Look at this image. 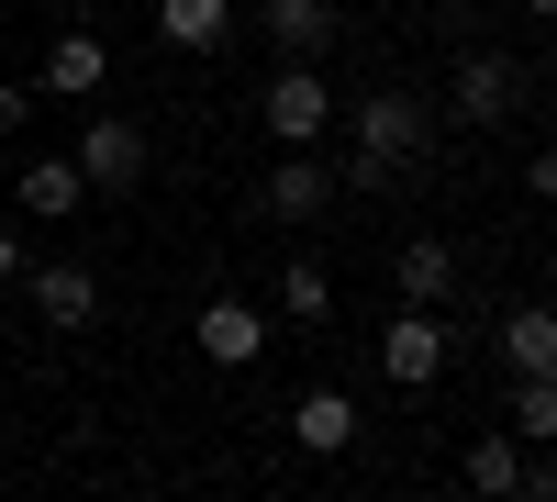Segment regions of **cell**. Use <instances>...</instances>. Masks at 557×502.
<instances>
[{
	"mask_svg": "<svg viewBox=\"0 0 557 502\" xmlns=\"http://www.w3.org/2000/svg\"><path fill=\"white\" fill-rule=\"evenodd\" d=\"M457 480H469L480 502H524V436H513V425H491L469 458H457Z\"/></svg>",
	"mask_w": 557,
	"mask_h": 502,
	"instance_id": "5bb4252c",
	"label": "cell"
},
{
	"mask_svg": "<svg viewBox=\"0 0 557 502\" xmlns=\"http://www.w3.org/2000/svg\"><path fill=\"white\" fill-rule=\"evenodd\" d=\"M380 369L401 391H435L446 380V302H401L391 325H380Z\"/></svg>",
	"mask_w": 557,
	"mask_h": 502,
	"instance_id": "8992f818",
	"label": "cell"
},
{
	"mask_svg": "<svg viewBox=\"0 0 557 502\" xmlns=\"http://www.w3.org/2000/svg\"><path fill=\"white\" fill-rule=\"evenodd\" d=\"M524 101H535V68L524 57H502V45H457V68H446V112L457 123L491 134V123H513Z\"/></svg>",
	"mask_w": 557,
	"mask_h": 502,
	"instance_id": "7a4b0ae2",
	"label": "cell"
},
{
	"mask_svg": "<svg viewBox=\"0 0 557 502\" xmlns=\"http://www.w3.org/2000/svg\"><path fill=\"white\" fill-rule=\"evenodd\" d=\"M101 78H112V45L101 34H57L45 68H34V89H57V101H101Z\"/></svg>",
	"mask_w": 557,
	"mask_h": 502,
	"instance_id": "7c38bea8",
	"label": "cell"
},
{
	"mask_svg": "<svg viewBox=\"0 0 557 502\" xmlns=\"http://www.w3.org/2000/svg\"><path fill=\"white\" fill-rule=\"evenodd\" d=\"M546 280H557V235H546Z\"/></svg>",
	"mask_w": 557,
	"mask_h": 502,
	"instance_id": "cb8c5ba5",
	"label": "cell"
},
{
	"mask_svg": "<svg viewBox=\"0 0 557 502\" xmlns=\"http://www.w3.org/2000/svg\"><path fill=\"white\" fill-rule=\"evenodd\" d=\"M346 134H357V157H335V179L346 191H391V179H412L435 157V101L424 89H368Z\"/></svg>",
	"mask_w": 557,
	"mask_h": 502,
	"instance_id": "6da1fadb",
	"label": "cell"
},
{
	"mask_svg": "<svg viewBox=\"0 0 557 502\" xmlns=\"http://www.w3.org/2000/svg\"><path fill=\"white\" fill-rule=\"evenodd\" d=\"M78 168H89V191H134V179H146V123H123V112H89L78 123V146H67Z\"/></svg>",
	"mask_w": 557,
	"mask_h": 502,
	"instance_id": "52a82bcc",
	"label": "cell"
},
{
	"mask_svg": "<svg viewBox=\"0 0 557 502\" xmlns=\"http://www.w3.org/2000/svg\"><path fill=\"white\" fill-rule=\"evenodd\" d=\"M524 191H535V201H557V146H546V157H524Z\"/></svg>",
	"mask_w": 557,
	"mask_h": 502,
	"instance_id": "7402d4cb",
	"label": "cell"
},
{
	"mask_svg": "<svg viewBox=\"0 0 557 502\" xmlns=\"http://www.w3.org/2000/svg\"><path fill=\"white\" fill-rule=\"evenodd\" d=\"M502 369H513V380H535V369H557V313L546 302H513V313H502Z\"/></svg>",
	"mask_w": 557,
	"mask_h": 502,
	"instance_id": "9a60e30c",
	"label": "cell"
},
{
	"mask_svg": "<svg viewBox=\"0 0 557 502\" xmlns=\"http://www.w3.org/2000/svg\"><path fill=\"white\" fill-rule=\"evenodd\" d=\"M524 502H557V446H524Z\"/></svg>",
	"mask_w": 557,
	"mask_h": 502,
	"instance_id": "ffe728a7",
	"label": "cell"
},
{
	"mask_svg": "<svg viewBox=\"0 0 557 502\" xmlns=\"http://www.w3.org/2000/svg\"><path fill=\"white\" fill-rule=\"evenodd\" d=\"M257 123H268V146H323V134H335V78H323V57H278L268 89H257Z\"/></svg>",
	"mask_w": 557,
	"mask_h": 502,
	"instance_id": "3957f363",
	"label": "cell"
},
{
	"mask_svg": "<svg viewBox=\"0 0 557 502\" xmlns=\"http://www.w3.org/2000/svg\"><path fill=\"white\" fill-rule=\"evenodd\" d=\"M190 346L212 357V369H257V357H268V313L235 302V291H212V302H201V325H190Z\"/></svg>",
	"mask_w": 557,
	"mask_h": 502,
	"instance_id": "ba28073f",
	"label": "cell"
},
{
	"mask_svg": "<svg viewBox=\"0 0 557 502\" xmlns=\"http://www.w3.org/2000/svg\"><path fill=\"white\" fill-rule=\"evenodd\" d=\"M23 268H34V246H23V223H0V291H12Z\"/></svg>",
	"mask_w": 557,
	"mask_h": 502,
	"instance_id": "44dd1931",
	"label": "cell"
},
{
	"mask_svg": "<svg viewBox=\"0 0 557 502\" xmlns=\"http://www.w3.org/2000/svg\"><path fill=\"white\" fill-rule=\"evenodd\" d=\"M23 291H34L45 335H89V325H101V268H89V257H34Z\"/></svg>",
	"mask_w": 557,
	"mask_h": 502,
	"instance_id": "5b68a950",
	"label": "cell"
},
{
	"mask_svg": "<svg viewBox=\"0 0 557 502\" xmlns=\"http://www.w3.org/2000/svg\"><path fill=\"white\" fill-rule=\"evenodd\" d=\"M502 425H513L524 446H557V369H535V380H513V414H502Z\"/></svg>",
	"mask_w": 557,
	"mask_h": 502,
	"instance_id": "e0dca14e",
	"label": "cell"
},
{
	"mask_svg": "<svg viewBox=\"0 0 557 502\" xmlns=\"http://www.w3.org/2000/svg\"><path fill=\"white\" fill-rule=\"evenodd\" d=\"M278 313H290V325H323V313H335V280H323V257H290V268H278Z\"/></svg>",
	"mask_w": 557,
	"mask_h": 502,
	"instance_id": "ac0fdd59",
	"label": "cell"
},
{
	"mask_svg": "<svg viewBox=\"0 0 557 502\" xmlns=\"http://www.w3.org/2000/svg\"><path fill=\"white\" fill-rule=\"evenodd\" d=\"M12 201H23V223H67V212L89 201V168H78V157H23Z\"/></svg>",
	"mask_w": 557,
	"mask_h": 502,
	"instance_id": "8fae6325",
	"label": "cell"
},
{
	"mask_svg": "<svg viewBox=\"0 0 557 502\" xmlns=\"http://www.w3.org/2000/svg\"><path fill=\"white\" fill-rule=\"evenodd\" d=\"M335 191H346L335 157L278 146V157H268V179H257V212H268V223H323V212H335Z\"/></svg>",
	"mask_w": 557,
	"mask_h": 502,
	"instance_id": "277c9868",
	"label": "cell"
},
{
	"mask_svg": "<svg viewBox=\"0 0 557 502\" xmlns=\"http://www.w3.org/2000/svg\"><path fill=\"white\" fill-rule=\"evenodd\" d=\"M257 34H268V57H335L346 12L335 0H257Z\"/></svg>",
	"mask_w": 557,
	"mask_h": 502,
	"instance_id": "9c48e42d",
	"label": "cell"
},
{
	"mask_svg": "<svg viewBox=\"0 0 557 502\" xmlns=\"http://www.w3.org/2000/svg\"><path fill=\"white\" fill-rule=\"evenodd\" d=\"M524 12H535V23H546V34H557V0H524Z\"/></svg>",
	"mask_w": 557,
	"mask_h": 502,
	"instance_id": "603a6c76",
	"label": "cell"
},
{
	"mask_svg": "<svg viewBox=\"0 0 557 502\" xmlns=\"http://www.w3.org/2000/svg\"><path fill=\"white\" fill-rule=\"evenodd\" d=\"M34 101H45V89H34V78H0V146H12V134L34 123Z\"/></svg>",
	"mask_w": 557,
	"mask_h": 502,
	"instance_id": "d6986e66",
	"label": "cell"
},
{
	"mask_svg": "<svg viewBox=\"0 0 557 502\" xmlns=\"http://www.w3.org/2000/svg\"><path fill=\"white\" fill-rule=\"evenodd\" d=\"M391 280H401V302H457V246L446 235H412L391 257Z\"/></svg>",
	"mask_w": 557,
	"mask_h": 502,
	"instance_id": "2e32d148",
	"label": "cell"
},
{
	"mask_svg": "<svg viewBox=\"0 0 557 502\" xmlns=\"http://www.w3.org/2000/svg\"><path fill=\"white\" fill-rule=\"evenodd\" d=\"M246 23V0H157V45L168 57H223Z\"/></svg>",
	"mask_w": 557,
	"mask_h": 502,
	"instance_id": "30bf717a",
	"label": "cell"
},
{
	"mask_svg": "<svg viewBox=\"0 0 557 502\" xmlns=\"http://www.w3.org/2000/svg\"><path fill=\"white\" fill-rule=\"evenodd\" d=\"M290 446H301V458H346V446H357V402L346 391H301L290 402Z\"/></svg>",
	"mask_w": 557,
	"mask_h": 502,
	"instance_id": "4fadbf2b",
	"label": "cell"
}]
</instances>
